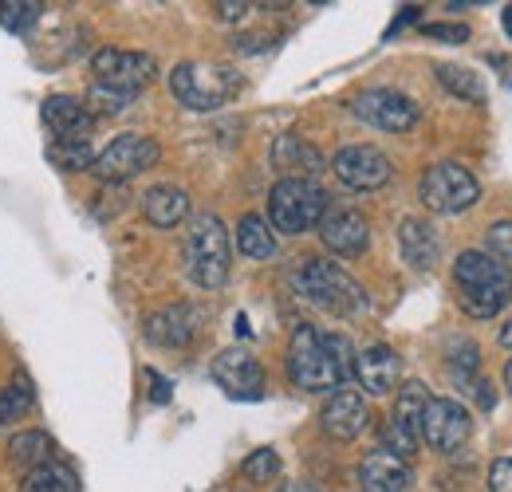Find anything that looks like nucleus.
Returning <instances> with one entry per match:
<instances>
[{
	"label": "nucleus",
	"mask_w": 512,
	"mask_h": 492,
	"mask_svg": "<svg viewBox=\"0 0 512 492\" xmlns=\"http://www.w3.org/2000/svg\"><path fill=\"white\" fill-rule=\"evenodd\" d=\"M24 492H79V477L60 461H48V465L28 469Z\"/></svg>",
	"instance_id": "obj_27"
},
{
	"label": "nucleus",
	"mask_w": 512,
	"mask_h": 492,
	"mask_svg": "<svg viewBox=\"0 0 512 492\" xmlns=\"http://www.w3.org/2000/svg\"><path fill=\"white\" fill-rule=\"evenodd\" d=\"M426 406H430V390H426L422 382H406V386L398 390V402H394V414H390V422L418 437V426H422V414H426Z\"/></svg>",
	"instance_id": "obj_25"
},
{
	"label": "nucleus",
	"mask_w": 512,
	"mask_h": 492,
	"mask_svg": "<svg viewBox=\"0 0 512 492\" xmlns=\"http://www.w3.org/2000/svg\"><path fill=\"white\" fill-rule=\"evenodd\" d=\"M91 71H95V83L115 87V91H127V95H138L146 83H154L158 63H154L150 52L99 48V52H95V60H91Z\"/></svg>",
	"instance_id": "obj_10"
},
{
	"label": "nucleus",
	"mask_w": 512,
	"mask_h": 492,
	"mask_svg": "<svg viewBox=\"0 0 512 492\" xmlns=\"http://www.w3.org/2000/svg\"><path fill=\"white\" fill-rule=\"evenodd\" d=\"M158 158H162V150H158L154 138H146V134H119L107 150L95 154L91 174L99 182H130L134 174L158 166Z\"/></svg>",
	"instance_id": "obj_8"
},
{
	"label": "nucleus",
	"mask_w": 512,
	"mask_h": 492,
	"mask_svg": "<svg viewBox=\"0 0 512 492\" xmlns=\"http://www.w3.org/2000/svg\"><path fill=\"white\" fill-rule=\"evenodd\" d=\"M32 402H36V394H32L28 378H12V382L0 390V426H8V422H16L20 414H28Z\"/></svg>",
	"instance_id": "obj_28"
},
{
	"label": "nucleus",
	"mask_w": 512,
	"mask_h": 492,
	"mask_svg": "<svg viewBox=\"0 0 512 492\" xmlns=\"http://www.w3.org/2000/svg\"><path fill=\"white\" fill-rule=\"evenodd\" d=\"M434 71H438V83H442L446 91H453L457 99H465V103H485V83H481L477 71L457 67V63H438Z\"/></svg>",
	"instance_id": "obj_26"
},
{
	"label": "nucleus",
	"mask_w": 512,
	"mask_h": 492,
	"mask_svg": "<svg viewBox=\"0 0 512 492\" xmlns=\"http://www.w3.org/2000/svg\"><path fill=\"white\" fill-rule=\"evenodd\" d=\"M398 245H402L406 264L418 268V272H430V268L438 264V252H442L438 233H434L426 221H418V217H406V221L398 225Z\"/></svg>",
	"instance_id": "obj_22"
},
{
	"label": "nucleus",
	"mask_w": 512,
	"mask_h": 492,
	"mask_svg": "<svg viewBox=\"0 0 512 492\" xmlns=\"http://www.w3.org/2000/svg\"><path fill=\"white\" fill-rule=\"evenodd\" d=\"M292 288H296V296H304L308 304L331 311V315H355L367 308L363 288L339 264L320 260V256H304V264L292 272Z\"/></svg>",
	"instance_id": "obj_2"
},
{
	"label": "nucleus",
	"mask_w": 512,
	"mask_h": 492,
	"mask_svg": "<svg viewBox=\"0 0 512 492\" xmlns=\"http://www.w3.org/2000/svg\"><path fill=\"white\" fill-rule=\"evenodd\" d=\"M280 492H320V489H316V485H308V481H288Z\"/></svg>",
	"instance_id": "obj_38"
},
{
	"label": "nucleus",
	"mask_w": 512,
	"mask_h": 492,
	"mask_svg": "<svg viewBox=\"0 0 512 492\" xmlns=\"http://www.w3.org/2000/svg\"><path fill=\"white\" fill-rule=\"evenodd\" d=\"M213 8H217V16H221V20H241L253 4H245V0H237V4H233V0H225V4H213Z\"/></svg>",
	"instance_id": "obj_36"
},
{
	"label": "nucleus",
	"mask_w": 512,
	"mask_h": 492,
	"mask_svg": "<svg viewBox=\"0 0 512 492\" xmlns=\"http://www.w3.org/2000/svg\"><path fill=\"white\" fill-rule=\"evenodd\" d=\"M327 213V193L316 182L304 178H280L268 193V225L284 237L312 233Z\"/></svg>",
	"instance_id": "obj_4"
},
{
	"label": "nucleus",
	"mask_w": 512,
	"mask_h": 492,
	"mask_svg": "<svg viewBox=\"0 0 512 492\" xmlns=\"http://www.w3.org/2000/svg\"><path fill=\"white\" fill-rule=\"evenodd\" d=\"M418 197L434 213H465L481 201V182L457 162H434L418 182Z\"/></svg>",
	"instance_id": "obj_7"
},
{
	"label": "nucleus",
	"mask_w": 512,
	"mask_h": 492,
	"mask_svg": "<svg viewBox=\"0 0 512 492\" xmlns=\"http://www.w3.org/2000/svg\"><path fill=\"white\" fill-rule=\"evenodd\" d=\"M193 335H197V311L190 304L162 308L146 319V339L158 347H186Z\"/></svg>",
	"instance_id": "obj_19"
},
{
	"label": "nucleus",
	"mask_w": 512,
	"mask_h": 492,
	"mask_svg": "<svg viewBox=\"0 0 512 492\" xmlns=\"http://www.w3.org/2000/svg\"><path fill=\"white\" fill-rule=\"evenodd\" d=\"M359 481H363L367 492H410L414 469H410V461H402V457H394L386 449H375V453L363 457Z\"/></svg>",
	"instance_id": "obj_18"
},
{
	"label": "nucleus",
	"mask_w": 512,
	"mask_h": 492,
	"mask_svg": "<svg viewBox=\"0 0 512 492\" xmlns=\"http://www.w3.org/2000/svg\"><path fill=\"white\" fill-rule=\"evenodd\" d=\"M418 16H422V8H414V4H410V8H406V12H402L394 24H390V32H386V36H394V32H398V28H406V24H414Z\"/></svg>",
	"instance_id": "obj_37"
},
{
	"label": "nucleus",
	"mask_w": 512,
	"mask_h": 492,
	"mask_svg": "<svg viewBox=\"0 0 512 492\" xmlns=\"http://www.w3.org/2000/svg\"><path fill=\"white\" fill-rule=\"evenodd\" d=\"M489 492H512V457L493 461V469H489Z\"/></svg>",
	"instance_id": "obj_35"
},
{
	"label": "nucleus",
	"mask_w": 512,
	"mask_h": 492,
	"mask_svg": "<svg viewBox=\"0 0 512 492\" xmlns=\"http://www.w3.org/2000/svg\"><path fill=\"white\" fill-rule=\"evenodd\" d=\"M142 217L154 229H178L190 217V197L178 185H154L142 193Z\"/></svg>",
	"instance_id": "obj_21"
},
{
	"label": "nucleus",
	"mask_w": 512,
	"mask_h": 492,
	"mask_svg": "<svg viewBox=\"0 0 512 492\" xmlns=\"http://www.w3.org/2000/svg\"><path fill=\"white\" fill-rule=\"evenodd\" d=\"M505 386H509V394H512V359L505 363Z\"/></svg>",
	"instance_id": "obj_40"
},
{
	"label": "nucleus",
	"mask_w": 512,
	"mask_h": 492,
	"mask_svg": "<svg viewBox=\"0 0 512 492\" xmlns=\"http://www.w3.org/2000/svg\"><path fill=\"white\" fill-rule=\"evenodd\" d=\"M8 457H12L20 469H36V465H48V461H52V437H48L44 430L12 433V441H8Z\"/></svg>",
	"instance_id": "obj_24"
},
{
	"label": "nucleus",
	"mask_w": 512,
	"mask_h": 492,
	"mask_svg": "<svg viewBox=\"0 0 512 492\" xmlns=\"http://www.w3.org/2000/svg\"><path fill=\"white\" fill-rule=\"evenodd\" d=\"M44 123L52 130V142H87L95 130V115L83 107V99L48 95L44 99Z\"/></svg>",
	"instance_id": "obj_16"
},
{
	"label": "nucleus",
	"mask_w": 512,
	"mask_h": 492,
	"mask_svg": "<svg viewBox=\"0 0 512 492\" xmlns=\"http://www.w3.org/2000/svg\"><path fill=\"white\" fill-rule=\"evenodd\" d=\"M422 36L442 40V44H465L469 40V28L465 24H422Z\"/></svg>",
	"instance_id": "obj_34"
},
{
	"label": "nucleus",
	"mask_w": 512,
	"mask_h": 492,
	"mask_svg": "<svg viewBox=\"0 0 512 492\" xmlns=\"http://www.w3.org/2000/svg\"><path fill=\"white\" fill-rule=\"evenodd\" d=\"M505 24H509V32H512V8L505 12Z\"/></svg>",
	"instance_id": "obj_41"
},
{
	"label": "nucleus",
	"mask_w": 512,
	"mask_h": 492,
	"mask_svg": "<svg viewBox=\"0 0 512 492\" xmlns=\"http://www.w3.org/2000/svg\"><path fill=\"white\" fill-rule=\"evenodd\" d=\"M130 103H134V95L127 91H115V87H103V83H91V91H87V99H83V107L99 119V115H123Z\"/></svg>",
	"instance_id": "obj_29"
},
{
	"label": "nucleus",
	"mask_w": 512,
	"mask_h": 492,
	"mask_svg": "<svg viewBox=\"0 0 512 492\" xmlns=\"http://www.w3.org/2000/svg\"><path fill=\"white\" fill-rule=\"evenodd\" d=\"M213 382L229 394V398H241V402H256L264 394V367L256 363L249 351L233 347V351H221L213 359Z\"/></svg>",
	"instance_id": "obj_14"
},
{
	"label": "nucleus",
	"mask_w": 512,
	"mask_h": 492,
	"mask_svg": "<svg viewBox=\"0 0 512 492\" xmlns=\"http://www.w3.org/2000/svg\"><path fill=\"white\" fill-rule=\"evenodd\" d=\"M453 284H457L461 311L473 319H493L509 308L512 300V276L489 252H477V248H469L453 260Z\"/></svg>",
	"instance_id": "obj_1"
},
{
	"label": "nucleus",
	"mask_w": 512,
	"mask_h": 492,
	"mask_svg": "<svg viewBox=\"0 0 512 492\" xmlns=\"http://www.w3.org/2000/svg\"><path fill=\"white\" fill-rule=\"evenodd\" d=\"M40 16H44L40 0H0V24L8 32H28Z\"/></svg>",
	"instance_id": "obj_30"
},
{
	"label": "nucleus",
	"mask_w": 512,
	"mask_h": 492,
	"mask_svg": "<svg viewBox=\"0 0 512 492\" xmlns=\"http://www.w3.org/2000/svg\"><path fill=\"white\" fill-rule=\"evenodd\" d=\"M241 79L229 67H213V63H178L170 71V91L182 107L190 111H217L237 95Z\"/></svg>",
	"instance_id": "obj_6"
},
{
	"label": "nucleus",
	"mask_w": 512,
	"mask_h": 492,
	"mask_svg": "<svg viewBox=\"0 0 512 492\" xmlns=\"http://www.w3.org/2000/svg\"><path fill=\"white\" fill-rule=\"evenodd\" d=\"M355 378H359V386H363L367 394H375V398L390 394V390L398 386V378H402V359H398V351L386 347V343H375V347L359 351V355H355Z\"/></svg>",
	"instance_id": "obj_17"
},
{
	"label": "nucleus",
	"mask_w": 512,
	"mask_h": 492,
	"mask_svg": "<svg viewBox=\"0 0 512 492\" xmlns=\"http://www.w3.org/2000/svg\"><path fill=\"white\" fill-rule=\"evenodd\" d=\"M182 256H186V276L197 288H221L229 280V233L221 217L213 213L193 217Z\"/></svg>",
	"instance_id": "obj_3"
},
{
	"label": "nucleus",
	"mask_w": 512,
	"mask_h": 492,
	"mask_svg": "<svg viewBox=\"0 0 512 492\" xmlns=\"http://www.w3.org/2000/svg\"><path fill=\"white\" fill-rule=\"evenodd\" d=\"M48 158L56 166H64V170H91V162H95V154H91L87 142H52L48 146Z\"/></svg>",
	"instance_id": "obj_32"
},
{
	"label": "nucleus",
	"mask_w": 512,
	"mask_h": 492,
	"mask_svg": "<svg viewBox=\"0 0 512 492\" xmlns=\"http://www.w3.org/2000/svg\"><path fill=\"white\" fill-rule=\"evenodd\" d=\"M331 170L335 178L347 185V189H359V193H375L390 182L394 166L379 146H367V142H355V146H343L335 158H331Z\"/></svg>",
	"instance_id": "obj_12"
},
{
	"label": "nucleus",
	"mask_w": 512,
	"mask_h": 492,
	"mask_svg": "<svg viewBox=\"0 0 512 492\" xmlns=\"http://www.w3.org/2000/svg\"><path fill=\"white\" fill-rule=\"evenodd\" d=\"M469 437H473V414L453 398H430L418 426V441H426L438 453H457Z\"/></svg>",
	"instance_id": "obj_11"
},
{
	"label": "nucleus",
	"mask_w": 512,
	"mask_h": 492,
	"mask_svg": "<svg viewBox=\"0 0 512 492\" xmlns=\"http://www.w3.org/2000/svg\"><path fill=\"white\" fill-rule=\"evenodd\" d=\"M351 111L367 126L386 130V134H406V130H414L418 119H422L418 103H414L410 95H402V91H390V87L359 91V95L351 99Z\"/></svg>",
	"instance_id": "obj_9"
},
{
	"label": "nucleus",
	"mask_w": 512,
	"mask_h": 492,
	"mask_svg": "<svg viewBox=\"0 0 512 492\" xmlns=\"http://www.w3.org/2000/svg\"><path fill=\"white\" fill-rule=\"evenodd\" d=\"M237 252L245 260H272L276 256V233L260 213H245L237 221Z\"/></svg>",
	"instance_id": "obj_23"
},
{
	"label": "nucleus",
	"mask_w": 512,
	"mask_h": 492,
	"mask_svg": "<svg viewBox=\"0 0 512 492\" xmlns=\"http://www.w3.org/2000/svg\"><path fill=\"white\" fill-rule=\"evenodd\" d=\"M316 229H320V241L335 256H359L363 248L371 245V225L351 205H327V213H323V221Z\"/></svg>",
	"instance_id": "obj_13"
},
{
	"label": "nucleus",
	"mask_w": 512,
	"mask_h": 492,
	"mask_svg": "<svg viewBox=\"0 0 512 492\" xmlns=\"http://www.w3.org/2000/svg\"><path fill=\"white\" fill-rule=\"evenodd\" d=\"M288 378L300 390H308V394H323V390L343 386V370L335 367L323 335L312 323H300L292 331V343H288Z\"/></svg>",
	"instance_id": "obj_5"
},
{
	"label": "nucleus",
	"mask_w": 512,
	"mask_h": 492,
	"mask_svg": "<svg viewBox=\"0 0 512 492\" xmlns=\"http://www.w3.org/2000/svg\"><path fill=\"white\" fill-rule=\"evenodd\" d=\"M320 426L335 441H355L359 433L371 426V410H367V402L355 390H335L327 398V406H323Z\"/></svg>",
	"instance_id": "obj_15"
},
{
	"label": "nucleus",
	"mask_w": 512,
	"mask_h": 492,
	"mask_svg": "<svg viewBox=\"0 0 512 492\" xmlns=\"http://www.w3.org/2000/svg\"><path fill=\"white\" fill-rule=\"evenodd\" d=\"M272 162H276V170H284L288 178H304V182H312L323 170L320 150H316L312 142H304L300 134H280V138L272 142Z\"/></svg>",
	"instance_id": "obj_20"
},
{
	"label": "nucleus",
	"mask_w": 512,
	"mask_h": 492,
	"mask_svg": "<svg viewBox=\"0 0 512 492\" xmlns=\"http://www.w3.org/2000/svg\"><path fill=\"white\" fill-rule=\"evenodd\" d=\"M241 473H245V481H253V485L276 481V477H280V453H276V449H256V453L245 457Z\"/></svg>",
	"instance_id": "obj_31"
},
{
	"label": "nucleus",
	"mask_w": 512,
	"mask_h": 492,
	"mask_svg": "<svg viewBox=\"0 0 512 492\" xmlns=\"http://www.w3.org/2000/svg\"><path fill=\"white\" fill-rule=\"evenodd\" d=\"M489 252H493V260L505 268L512 276V221H497V225H489Z\"/></svg>",
	"instance_id": "obj_33"
},
{
	"label": "nucleus",
	"mask_w": 512,
	"mask_h": 492,
	"mask_svg": "<svg viewBox=\"0 0 512 492\" xmlns=\"http://www.w3.org/2000/svg\"><path fill=\"white\" fill-rule=\"evenodd\" d=\"M501 347H509V351H512V319L501 327Z\"/></svg>",
	"instance_id": "obj_39"
}]
</instances>
